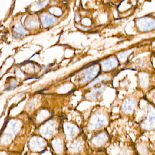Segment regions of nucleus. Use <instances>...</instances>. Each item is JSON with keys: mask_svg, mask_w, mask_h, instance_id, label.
I'll list each match as a JSON object with an SVG mask.
<instances>
[{"mask_svg": "<svg viewBox=\"0 0 155 155\" xmlns=\"http://www.w3.org/2000/svg\"><path fill=\"white\" fill-rule=\"evenodd\" d=\"M37 25V21L36 20L32 19L30 21V22L29 23V27L30 28H32V27L36 26Z\"/></svg>", "mask_w": 155, "mask_h": 155, "instance_id": "4", "label": "nucleus"}, {"mask_svg": "<svg viewBox=\"0 0 155 155\" xmlns=\"http://www.w3.org/2000/svg\"><path fill=\"white\" fill-rule=\"evenodd\" d=\"M41 23L45 27H49L53 25L56 21V18L48 13H43L41 16Z\"/></svg>", "mask_w": 155, "mask_h": 155, "instance_id": "1", "label": "nucleus"}, {"mask_svg": "<svg viewBox=\"0 0 155 155\" xmlns=\"http://www.w3.org/2000/svg\"><path fill=\"white\" fill-rule=\"evenodd\" d=\"M96 73L95 71V68H90L84 71L83 76L81 78V81L83 82L88 81L94 78Z\"/></svg>", "mask_w": 155, "mask_h": 155, "instance_id": "2", "label": "nucleus"}, {"mask_svg": "<svg viewBox=\"0 0 155 155\" xmlns=\"http://www.w3.org/2000/svg\"><path fill=\"white\" fill-rule=\"evenodd\" d=\"M12 35H13L14 37H16V38H18V37H21V34H18L17 33H13Z\"/></svg>", "mask_w": 155, "mask_h": 155, "instance_id": "5", "label": "nucleus"}, {"mask_svg": "<svg viewBox=\"0 0 155 155\" xmlns=\"http://www.w3.org/2000/svg\"><path fill=\"white\" fill-rule=\"evenodd\" d=\"M13 30L16 32H18V34H21V35H23L26 34V30L22 27L20 25H16L14 27Z\"/></svg>", "mask_w": 155, "mask_h": 155, "instance_id": "3", "label": "nucleus"}]
</instances>
